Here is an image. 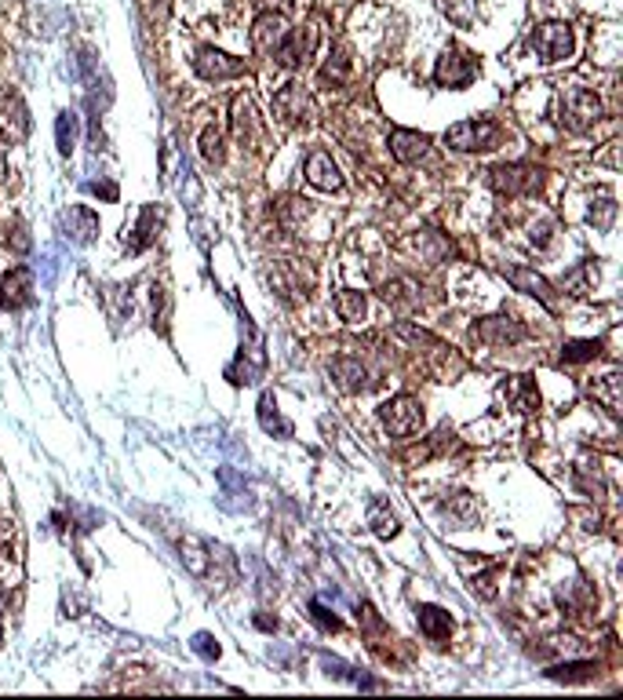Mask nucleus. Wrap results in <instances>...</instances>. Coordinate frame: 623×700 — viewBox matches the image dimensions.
Instances as JSON below:
<instances>
[{
	"label": "nucleus",
	"instance_id": "obj_1",
	"mask_svg": "<svg viewBox=\"0 0 623 700\" xmlns=\"http://www.w3.org/2000/svg\"><path fill=\"white\" fill-rule=\"evenodd\" d=\"M602 117V99L591 88H565L558 95V121L569 132H587Z\"/></svg>",
	"mask_w": 623,
	"mask_h": 700
},
{
	"label": "nucleus",
	"instance_id": "obj_2",
	"mask_svg": "<svg viewBox=\"0 0 623 700\" xmlns=\"http://www.w3.org/2000/svg\"><path fill=\"white\" fill-rule=\"evenodd\" d=\"M379 419L394 438H408V434H416L423 427V405L412 394H397V398L379 405Z\"/></svg>",
	"mask_w": 623,
	"mask_h": 700
},
{
	"label": "nucleus",
	"instance_id": "obj_3",
	"mask_svg": "<svg viewBox=\"0 0 623 700\" xmlns=\"http://www.w3.org/2000/svg\"><path fill=\"white\" fill-rule=\"evenodd\" d=\"M474 77H478V58H474L470 51H463L459 44H452V48L441 51V58H438V66H434V80H438L441 88H467Z\"/></svg>",
	"mask_w": 623,
	"mask_h": 700
},
{
	"label": "nucleus",
	"instance_id": "obj_4",
	"mask_svg": "<svg viewBox=\"0 0 623 700\" xmlns=\"http://www.w3.org/2000/svg\"><path fill=\"white\" fill-rule=\"evenodd\" d=\"M500 139V124L496 121H459L445 132V143L459 154H474V150H492Z\"/></svg>",
	"mask_w": 623,
	"mask_h": 700
},
{
	"label": "nucleus",
	"instance_id": "obj_5",
	"mask_svg": "<svg viewBox=\"0 0 623 700\" xmlns=\"http://www.w3.org/2000/svg\"><path fill=\"white\" fill-rule=\"evenodd\" d=\"M529 44H533V51H536L544 62H562V58L573 55V44H576V40H573V26H565V22H544V26L533 29Z\"/></svg>",
	"mask_w": 623,
	"mask_h": 700
},
{
	"label": "nucleus",
	"instance_id": "obj_6",
	"mask_svg": "<svg viewBox=\"0 0 623 700\" xmlns=\"http://www.w3.org/2000/svg\"><path fill=\"white\" fill-rule=\"evenodd\" d=\"M489 183L507 197H522V194H536L544 186V172L533 164H500L489 172Z\"/></svg>",
	"mask_w": 623,
	"mask_h": 700
},
{
	"label": "nucleus",
	"instance_id": "obj_7",
	"mask_svg": "<svg viewBox=\"0 0 623 700\" xmlns=\"http://www.w3.org/2000/svg\"><path fill=\"white\" fill-rule=\"evenodd\" d=\"M285 37H289V22H285V15H278V11H263V15L252 22V48H256L263 58H278Z\"/></svg>",
	"mask_w": 623,
	"mask_h": 700
},
{
	"label": "nucleus",
	"instance_id": "obj_8",
	"mask_svg": "<svg viewBox=\"0 0 623 700\" xmlns=\"http://www.w3.org/2000/svg\"><path fill=\"white\" fill-rule=\"evenodd\" d=\"M194 69H197L205 80H230V77H241V73H245V62L234 58V55H227V51H219V48H212V44H205V48H197Z\"/></svg>",
	"mask_w": 623,
	"mask_h": 700
},
{
	"label": "nucleus",
	"instance_id": "obj_9",
	"mask_svg": "<svg viewBox=\"0 0 623 700\" xmlns=\"http://www.w3.org/2000/svg\"><path fill=\"white\" fill-rule=\"evenodd\" d=\"M274 110L278 117H285L289 124H300V121H313L317 117V106H313L311 91L303 84H285L278 95H274Z\"/></svg>",
	"mask_w": 623,
	"mask_h": 700
},
{
	"label": "nucleus",
	"instance_id": "obj_10",
	"mask_svg": "<svg viewBox=\"0 0 623 700\" xmlns=\"http://www.w3.org/2000/svg\"><path fill=\"white\" fill-rule=\"evenodd\" d=\"M0 135H4L7 143H22V139L29 135V110H26V102H22L18 95H11V91L0 95Z\"/></svg>",
	"mask_w": 623,
	"mask_h": 700
},
{
	"label": "nucleus",
	"instance_id": "obj_11",
	"mask_svg": "<svg viewBox=\"0 0 623 700\" xmlns=\"http://www.w3.org/2000/svg\"><path fill=\"white\" fill-rule=\"evenodd\" d=\"M500 274L518 289V292H525V296H536L540 303H547V307H554V292H551V285H547V278H540L536 270H529V267H522V263H503L500 267Z\"/></svg>",
	"mask_w": 623,
	"mask_h": 700
},
{
	"label": "nucleus",
	"instance_id": "obj_12",
	"mask_svg": "<svg viewBox=\"0 0 623 700\" xmlns=\"http://www.w3.org/2000/svg\"><path fill=\"white\" fill-rule=\"evenodd\" d=\"M317 44H321V33H317L313 26H303V29H289V37H285V44H281L278 58H281V66L296 69V66H303V62H307V58L313 55V51H317Z\"/></svg>",
	"mask_w": 623,
	"mask_h": 700
},
{
	"label": "nucleus",
	"instance_id": "obj_13",
	"mask_svg": "<svg viewBox=\"0 0 623 700\" xmlns=\"http://www.w3.org/2000/svg\"><path fill=\"white\" fill-rule=\"evenodd\" d=\"M474 336L481 344H492V347H507V344H522L525 340V325H518L514 318L500 314V318H485L474 325Z\"/></svg>",
	"mask_w": 623,
	"mask_h": 700
},
{
	"label": "nucleus",
	"instance_id": "obj_14",
	"mask_svg": "<svg viewBox=\"0 0 623 700\" xmlns=\"http://www.w3.org/2000/svg\"><path fill=\"white\" fill-rule=\"evenodd\" d=\"M33 300V274L26 267H15L7 274H0V307L4 311H18Z\"/></svg>",
	"mask_w": 623,
	"mask_h": 700
},
{
	"label": "nucleus",
	"instance_id": "obj_15",
	"mask_svg": "<svg viewBox=\"0 0 623 700\" xmlns=\"http://www.w3.org/2000/svg\"><path fill=\"white\" fill-rule=\"evenodd\" d=\"M263 368H267V357H263V347H259V340L252 336V347H241L238 354V361L227 368V376L241 387V383H259L263 379Z\"/></svg>",
	"mask_w": 623,
	"mask_h": 700
},
{
	"label": "nucleus",
	"instance_id": "obj_16",
	"mask_svg": "<svg viewBox=\"0 0 623 700\" xmlns=\"http://www.w3.org/2000/svg\"><path fill=\"white\" fill-rule=\"evenodd\" d=\"M62 230H66V238L73 245H91L95 234H99V216L91 208H69L62 216Z\"/></svg>",
	"mask_w": 623,
	"mask_h": 700
},
{
	"label": "nucleus",
	"instance_id": "obj_17",
	"mask_svg": "<svg viewBox=\"0 0 623 700\" xmlns=\"http://www.w3.org/2000/svg\"><path fill=\"white\" fill-rule=\"evenodd\" d=\"M427 146H430V139H427L423 132H408V128H394V132H390V154H394L401 164L419 161V157L427 154Z\"/></svg>",
	"mask_w": 623,
	"mask_h": 700
},
{
	"label": "nucleus",
	"instance_id": "obj_18",
	"mask_svg": "<svg viewBox=\"0 0 623 700\" xmlns=\"http://www.w3.org/2000/svg\"><path fill=\"white\" fill-rule=\"evenodd\" d=\"M500 394L518 408V412H536L540 408V390L529 376H511L507 383H500Z\"/></svg>",
	"mask_w": 623,
	"mask_h": 700
},
{
	"label": "nucleus",
	"instance_id": "obj_19",
	"mask_svg": "<svg viewBox=\"0 0 623 700\" xmlns=\"http://www.w3.org/2000/svg\"><path fill=\"white\" fill-rule=\"evenodd\" d=\"M307 179H311L317 190H343V175H339L335 161H332L324 150H317V154L307 157Z\"/></svg>",
	"mask_w": 623,
	"mask_h": 700
},
{
	"label": "nucleus",
	"instance_id": "obj_20",
	"mask_svg": "<svg viewBox=\"0 0 623 700\" xmlns=\"http://www.w3.org/2000/svg\"><path fill=\"white\" fill-rule=\"evenodd\" d=\"M591 398L602 401V405L609 408V416H620L623 412V379L617 376V372L595 379V383H591Z\"/></svg>",
	"mask_w": 623,
	"mask_h": 700
},
{
	"label": "nucleus",
	"instance_id": "obj_21",
	"mask_svg": "<svg viewBox=\"0 0 623 700\" xmlns=\"http://www.w3.org/2000/svg\"><path fill=\"white\" fill-rule=\"evenodd\" d=\"M416 617H419V631H423L427 639H434V642L449 639V631H452V617H449L441 606H419Z\"/></svg>",
	"mask_w": 623,
	"mask_h": 700
},
{
	"label": "nucleus",
	"instance_id": "obj_22",
	"mask_svg": "<svg viewBox=\"0 0 623 700\" xmlns=\"http://www.w3.org/2000/svg\"><path fill=\"white\" fill-rule=\"evenodd\" d=\"M230 113H234V132H238V139H241V143H252V135H256V128H259L252 99H248V95H238V99L230 102Z\"/></svg>",
	"mask_w": 623,
	"mask_h": 700
},
{
	"label": "nucleus",
	"instance_id": "obj_23",
	"mask_svg": "<svg viewBox=\"0 0 623 700\" xmlns=\"http://www.w3.org/2000/svg\"><path fill=\"white\" fill-rule=\"evenodd\" d=\"M259 423H263V430H267V434L292 438V423H289V419H281L274 394H263V398H259Z\"/></svg>",
	"mask_w": 623,
	"mask_h": 700
},
{
	"label": "nucleus",
	"instance_id": "obj_24",
	"mask_svg": "<svg viewBox=\"0 0 623 700\" xmlns=\"http://www.w3.org/2000/svg\"><path fill=\"white\" fill-rule=\"evenodd\" d=\"M368 525H372V533H375L379 540L397 536V514H394L383 500H372V504H368Z\"/></svg>",
	"mask_w": 623,
	"mask_h": 700
},
{
	"label": "nucleus",
	"instance_id": "obj_25",
	"mask_svg": "<svg viewBox=\"0 0 623 700\" xmlns=\"http://www.w3.org/2000/svg\"><path fill=\"white\" fill-rule=\"evenodd\" d=\"M332 372L339 376V387L343 390H364V365L354 361V357H335L332 361Z\"/></svg>",
	"mask_w": 623,
	"mask_h": 700
},
{
	"label": "nucleus",
	"instance_id": "obj_26",
	"mask_svg": "<svg viewBox=\"0 0 623 700\" xmlns=\"http://www.w3.org/2000/svg\"><path fill=\"white\" fill-rule=\"evenodd\" d=\"M335 311H339V318H343V322H361V318H364V311H368V303H364V296H361V292L343 289V292L335 296Z\"/></svg>",
	"mask_w": 623,
	"mask_h": 700
},
{
	"label": "nucleus",
	"instance_id": "obj_27",
	"mask_svg": "<svg viewBox=\"0 0 623 700\" xmlns=\"http://www.w3.org/2000/svg\"><path fill=\"white\" fill-rule=\"evenodd\" d=\"M179 551H183V566H186L194 577H205V573H208V555H205V544H201V540L186 536V540L179 544Z\"/></svg>",
	"mask_w": 623,
	"mask_h": 700
},
{
	"label": "nucleus",
	"instance_id": "obj_28",
	"mask_svg": "<svg viewBox=\"0 0 623 700\" xmlns=\"http://www.w3.org/2000/svg\"><path fill=\"white\" fill-rule=\"evenodd\" d=\"M201 154H205V161H212V164H219V161L227 157V150H223V132H219L216 124H208V128L201 132Z\"/></svg>",
	"mask_w": 623,
	"mask_h": 700
},
{
	"label": "nucleus",
	"instance_id": "obj_29",
	"mask_svg": "<svg viewBox=\"0 0 623 700\" xmlns=\"http://www.w3.org/2000/svg\"><path fill=\"white\" fill-rule=\"evenodd\" d=\"M602 354V344L598 340H573V344H565L562 350V357L573 365V361H595Z\"/></svg>",
	"mask_w": 623,
	"mask_h": 700
},
{
	"label": "nucleus",
	"instance_id": "obj_30",
	"mask_svg": "<svg viewBox=\"0 0 623 700\" xmlns=\"http://www.w3.org/2000/svg\"><path fill=\"white\" fill-rule=\"evenodd\" d=\"M55 135H58V150L69 154V150H73V139H77V117L62 110L58 121H55Z\"/></svg>",
	"mask_w": 623,
	"mask_h": 700
},
{
	"label": "nucleus",
	"instance_id": "obj_31",
	"mask_svg": "<svg viewBox=\"0 0 623 700\" xmlns=\"http://www.w3.org/2000/svg\"><path fill=\"white\" fill-rule=\"evenodd\" d=\"M346 77H350V62H346V55H343V51H335V58H328V62H324L321 80H324V84H328V80H332V84H343Z\"/></svg>",
	"mask_w": 623,
	"mask_h": 700
},
{
	"label": "nucleus",
	"instance_id": "obj_32",
	"mask_svg": "<svg viewBox=\"0 0 623 700\" xmlns=\"http://www.w3.org/2000/svg\"><path fill=\"white\" fill-rule=\"evenodd\" d=\"M551 679H562V683H576V679H591L595 675V664H558V668H551L547 672Z\"/></svg>",
	"mask_w": 623,
	"mask_h": 700
},
{
	"label": "nucleus",
	"instance_id": "obj_33",
	"mask_svg": "<svg viewBox=\"0 0 623 700\" xmlns=\"http://www.w3.org/2000/svg\"><path fill=\"white\" fill-rule=\"evenodd\" d=\"M190 646H194V653H201L205 661H216V657H219V642H216L208 631H197Z\"/></svg>",
	"mask_w": 623,
	"mask_h": 700
},
{
	"label": "nucleus",
	"instance_id": "obj_34",
	"mask_svg": "<svg viewBox=\"0 0 623 700\" xmlns=\"http://www.w3.org/2000/svg\"><path fill=\"white\" fill-rule=\"evenodd\" d=\"M613 216H617V205L606 197V201H598V212L591 208V223L598 227V230H609L613 227Z\"/></svg>",
	"mask_w": 623,
	"mask_h": 700
},
{
	"label": "nucleus",
	"instance_id": "obj_35",
	"mask_svg": "<svg viewBox=\"0 0 623 700\" xmlns=\"http://www.w3.org/2000/svg\"><path fill=\"white\" fill-rule=\"evenodd\" d=\"M311 617L321 624V628H324V631H339V628H343V624H339V617H335L332 610H324L321 602H311Z\"/></svg>",
	"mask_w": 623,
	"mask_h": 700
},
{
	"label": "nucleus",
	"instance_id": "obj_36",
	"mask_svg": "<svg viewBox=\"0 0 623 700\" xmlns=\"http://www.w3.org/2000/svg\"><path fill=\"white\" fill-rule=\"evenodd\" d=\"M153 219H157V212H153V208H146V212H143V219H139V230H135V234H139V241L132 245L135 252H139L143 245H150V238H153V234H150V230H153Z\"/></svg>",
	"mask_w": 623,
	"mask_h": 700
},
{
	"label": "nucleus",
	"instance_id": "obj_37",
	"mask_svg": "<svg viewBox=\"0 0 623 700\" xmlns=\"http://www.w3.org/2000/svg\"><path fill=\"white\" fill-rule=\"evenodd\" d=\"M7 245H15V252H29V238L22 223H15V234H7Z\"/></svg>",
	"mask_w": 623,
	"mask_h": 700
},
{
	"label": "nucleus",
	"instance_id": "obj_38",
	"mask_svg": "<svg viewBox=\"0 0 623 700\" xmlns=\"http://www.w3.org/2000/svg\"><path fill=\"white\" fill-rule=\"evenodd\" d=\"M547 241H551V223H540V227H533V245L547 249Z\"/></svg>",
	"mask_w": 623,
	"mask_h": 700
},
{
	"label": "nucleus",
	"instance_id": "obj_39",
	"mask_svg": "<svg viewBox=\"0 0 623 700\" xmlns=\"http://www.w3.org/2000/svg\"><path fill=\"white\" fill-rule=\"evenodd\" d=\"M88 190H91V194H99V197H106V201H113V197H117V186H113V183H102V186H99V183H88Z\"/></svg>",
	"mask_w": 623,
	"mask_h": 700
},
{
	"label": "nucleus",
	"instance_id": "obj_40",
	"mask_svg": "<svg viewBox=\"0 0 623 700\" xmlns=\"http://www.w3.org/2000/svg\"><path fill=\"white\" fill-rule=\"evenodd\" d=\"M259 4H263L267 11H278V15H285V11H289L296 0H259Z\"/></svg>",
	"mask_w": 623,
	"mask_h": 700
},
{
	"label": "nucleus",
	"instance_id": "obj_41",
	"mask_svg": "<svg viewBox=\"0 0 623 700\" xmlns=\"http://www.w3.org/2000/svg\"><path fill=\"white\" fill-rule=\"evenodd\" d=\"M256 628H263V631H278V620H270V617H256Z\"/></svg>",
	"mask_w": 623,
	"mask_h": 700
},
{
	"label": "nucleus",
	"instance_id": "obj_42",
	"mask_svg": "<svg viewBox=\"0 0 623 700\" xmlns=\"http://www.w3.org/2000/svg\"><path fill=\"white\" fill-rule=\"evenodd\" d=\"M4 175H7V164H4V154H0V183H4Z\"/></svg>",
	"mask_w": 623,
	"mask_h": 700
},
{
	"label": "nucleus",
	"instance_id": "obj_43",
	"mask_svg": "<svg viewBox=\"0 0 623 700\" xmlns=\"http://www.w3.org/2000/svg\"><path fill=\"white\" fill-rule=\"evenodd\" d=\"M4 606H7V591L0 588V613H4Z\"/></svg>",
	"mask_w": 623,
	"mask_h": 700
},
{
	"label": "nucleus",
	"instance_id": "obj_44",
	"mask_svg": "<svg viewBox=\"0 0 623 700\" xmlns=\"http://www.w3.org/2000/svg\"><path fill=\"white\" fill-rule=\"evenodd\" d=\"M0 639H4V628H0Z\"/></svg>",
	"mask_w": 623,
	"mask_h": 700
}]
</instances>
